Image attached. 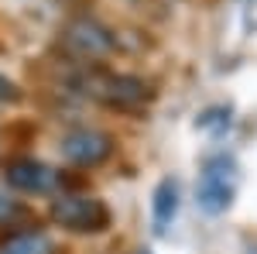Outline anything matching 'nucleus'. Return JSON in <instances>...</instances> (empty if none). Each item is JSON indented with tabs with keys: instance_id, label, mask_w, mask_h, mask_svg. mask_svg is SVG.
<instances>
[{
	"instance_id": "f257e3e1",
	"label": "nucleus",
	"mask_w": 257,
	"mask_h": 254,
	"mask_svg": "<svg viewBox=\"0 0 257 254\" xmlns=\"http://www.w3.org/2000/svg\"><path fill=\"white\" fill-rule=\"evenodd\" d=\"M79 93L99 100L106 107H117V110H138L151 100L148 82L138 76H123V72H106V69H93L86 76L76 79Z\"/></svg>"
},
{
	"instance_id": "f03ea898",
	"label": "nucleus",
	"mask_w": 257,
	"mask_h": 254,
	"mask_svg": "<svg viewBox=\"0 0 257 254\" xmlns=\"http://www.w3.org/2000/svg\"><path fill=\"white\" fill-rule=\"evenodd\" d=\"M233 168H237V161H233L230 155L206 158L202 176H199V186H196L199 210H206V213L216 216L233 203Z\"/></svg>"
},
{
	"instance_id": "7ed1b4c3",
	"label": "nucleus",
	"mask_w": 257,
	"mask_h": 254,
	"mask_svg": "<svg viewBox=\"0 0 257 254\" xmlns=\"http://www.w3.org/2000/svg\"><path fill=\"white\" fill-rule=\"evenodd\" d=\"M52 220L72 234H99L110 227V210L96 196H59L52 203Z\"/></svg>"
},
{
	"instance_id": "20e7f679",
	"label": "nucleus",
	"mask_w": 257,
	"mask_h": 254,
	"mask_svg": "<svg viewBox=\"0 0 257 254\" xmlns=\"http://www.w3.org/2000/svg\"><path fill=\"white\" fill-rule=\"evenodd\" d=\"M62 48L76 59H103L117 48V38L110 28H103L93 18H76L62 28Z\"/></svg>"
},
{
	"instance_id": "39448f33",
	"label": "nucleus",
	"mask_w": 257,
	"mask_h": 254,
	"mask_svg": "<svg viewBox=\"0 0 257 254\" xmlns=\"http://www.w3.org/2000/svg\"><path fill=\"white\" fill-rule=\"evenodd\" d=\"M62 155L69 158L72 165L93 168V165H103L106 158L113 155V137L103 134V131H93V127L69 131L62 137Z\"/></svg>"
},
{
	"instance_id": "423d86ee",
	"label": "nucleus",
	"mask_w": 257,
	"mask_h": 254,
	"mask_svg": "<svg viewBox=\"0 0 257 254\" xmlns=\"http://www.w3.org/2000/svg\"><path fill=\"white\" fill-rule=\"evenodd\" d=\"M4 179L14 189H24V193H48L59 182V172L48 168L38 158H14V161L4 165Z\"/></svg>"
},
{
	"instance_id": "0eeeda50",
	"label": "nucleus",
	"mask_w": 257,
	"mask_h": 254,
	"mask_svg": "<svg viewBox=\"0 0 257 254\" xmlns=\"http://www.w3.org/2000/svg\"><path fill=\"white\" fill-rule=\"evenodd\" d=\"M175 213H178V186L172 179H161L158 189H155V230L161 234Z\"/></svg>"
},
{
	"instance_id": "6e6552de",
	"label": "nucleus",
	"mask_w": 257,
	"mask_h": 254,
	"mask_svg": "<svg viewBox=\"0 0 257 254\" xmlns=\"http://www.w3.org/2000/svg\"><path fill=\"white\" fill-rule=\"evenodd\" d=\"M0 254H52V240L45 234H14L7 244H0Z\"/></svg>"
},
{
	"instance_id": "1a4fd4ad",
	"label": "nucleus",
	"mask_w": 257,
	"mask_h": 254,
	"mask_svg": "<svg viewBox=\"0 0 257 254\" xmlns=\"http://www.w3.org/2000/svg\"><path fill=\"white\" fill-rule=\"evenodd\" d=\"M202 131H226L230 127V107H209V110H202L196 120Z\"/></svg>"
},
{
	"instance_id": "9d476101",
	"label": "nucleus",
	"mask_w": 257,
	"mask_h": 254,
	"mask_svg": "<svg viewBox=\"0 0 257 254\" xmlns=\"http://www.w3.org/2000/svg\"><path fill=\"white\" fill-rule=\"evenodd\" d=\"M24 216H28V210H24V203H21V199L0 193V223H4V227L18 223V220H24Z\"/></svg>"
},
{
	"instance_id": "9b49d317",
	"label": "nucleus",
	"mask_w": 257,
	"mask_h": 254,
	"mask_svg": "<svg viewBox=\"0 0 257 254\" xmlns=\"http://www.w3.org/2000/svg\"><path fill=\"white\" fill-rule=\"evenodd\" d=\"M14 100H21V90L14 79L0 76V103H14Z\"/></svg>"
}]
</instances>
